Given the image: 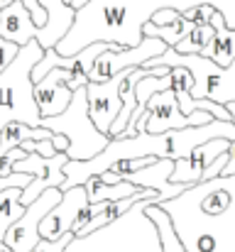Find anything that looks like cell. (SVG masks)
Masks as SVG:
<instances>
[{
  "instance_id": "6da1fadb",
  "label": "cell",
  "mask_w": 235,
  "mask_h": 252,
  "mask_svg": "<svg viewBox=\"0 0 235 252\" xmlns=\"http://www.w3.org/2000/svg\"><path fill=\"white\" fill-rule=\"evenodd\" d=\"M159 208L186 252H235V176L194 184Z\"/></svg>"
},
{
  "instance_id": "7a4b0ae2",
  "label": "cell",
  "mask_w": 235,
  "mask_h": 252,
  "mask_svg": "<svg viewBox=\"0 0 235 252\" xmlns=\"http://www.w3.org/2000/svg\"><path fill=\"white\" fill-rule=\"evenodd\" d=\"M44 57V47L39 42H30L20 49L17 59L0 74V130L10 120H20L30 127H39V108L34 103L32 69ZM32 181L30 174H12L10 179H0V189H25Z\"/></svg>"
},
{
  "instance_id": "3957f363",
  "label": "cell",
  "mask_w": 235,
  "mask_h": 252,
  "mask_svg": "<svg viewBox=\"0 0 235 252\" xmlns=\"http://www.w3.org/2000/svg\"><path fill=\"white\" fill-rule=\"evenodd\" d=\"M147 206H157V201H140L115 223L86 238H74L67 252H164L157 225L147 216Z\"/></svg>"
},
{
  "instance_id": "277c9868",
  "label": "cell",
  "mask_w": 235,
  "mask_h": 252,
  "mask_svg": "<svg viewBox=\"0 0 235 252\" xmlns=\"http://www.w3.org/2000/svg\"><path fill=\"white\" fill-rule=\"evenodd\" d=\"M39 127H47L54 135H64L69 140V152L67 155H69L71 162H88V159L98 157L110 142V137L98 132L96 125L91 123L86 88L74 91V98H71L69 108L62 115L42 118Z\"/></svg>"
},
{
  "instance_id": "5b68a950",
  "label": "cell",
  "mask_w": 235,
  "mask_h": 252,
  "mask_svg": "<svg viewBox=\"0 0 235 252\" xmlns=\"http://www.w3.org/2000/svg\"><path fill=\"white\" fill-rule=\"evenodd\" d=\"M211 120H216L211 113L206 110H196L191 115H184L179 110L176 95L171 88L159 91L150 98L147 110L142 115V120L137 123V132H150V135H162L169 130H184V127H199V125H208Z\"/></svg>"
},
{
  "instance_id": "8992f818",
  "label": "cell",
  "mask_w": 235,
  "mask_h": 252,
  "mask_svg": "<svg viewBox=\"0 0 235 252\" xmlns=\"http://www.w3.org/2000/svg\"><path fill=\"white\" fill-rule=\"evenodd\" d=\"M167 49H169V47H167L162 39L145 37L137 47H123V49L103 52V54L96 59L88 81H91V84H105V81H110L113 76H118L120 71H128V69H142L147 62H152V59H157V57H162Z\"/></svg>"
},
{
  "instance_id": "52a82bcc",
  "label": "cell",
  "mask_w": 235,
  "mask_h": 252,
  "mask_svg": "<svg viewBox=\"0 0 235 252\" xmlns=\"http://www.w3.org/2000/svg\"><path fill=\"white\" fill-rule=\"evenodd\" d=\"M69 155H54L49 159L39 157V155H27L25 159L15 162L12 171L15 174H30L32 181L22 189V196H20V203L27 208L32 201H37L47 189H62L67 176H64V167L69 164Z\"/></svg>"
},
{
  "instance_id": "ba28073f",
  "label": "cell",
  "mask_w": 235,
  "mask_h": 252,
  "mask_svg": "<svg viewBox=\"0 0 235 252\" xmlns=\"http://www.w3.org/2000/svg\"><path fill=\"white\" fill-rule=\"evenodd\" d=\"M62 193H64L62 189H47L37 201H32V203L25 208L22 218L7 230L5 245L12 252H32L34 250L37 243L42 240V238H39V225H42V220L47 218V213L62 201Z\"/></svg>"
},
{
  "instance_id": "9c48e42d",
  "label": "cell",
  "mask_w": 235,
  "mask_h": 252,
  "mask_svg": "<svg viewBox=\"0 0 235 252\" xmlns=\"http://www.w3.org/2000/svg\"><path fill=\"white\" fill-rule=\"evenodd\" d=\"M133 69L128 71H120L118 76H113L110 81L105 84H88L86 86V98H88V115H91V123L96 125L98 132L108 135L110 132V125L115 123L123 103H120V84L123 79L130 74Z\"/></svg>"
},
{
  "instance_id": "30bf717a",
  "label": "cell",
  "mask_w": 235,
  "mask_h": 252,
  "mask_svg": "<svg viewBox=\"0 0 235 252\" xmlns=\"http://www.w3.org/2000/svg\"><path fill=\"white\" fill-rule=\"evenodd\" d=\"M231 147V140H208L199 147H194L189 152V157L176 159L174 162V171L169 176L171 184H184V186H194L203 181V174L211 169V164L226 155Z\"/></svg>"
},
{
  "instance_id": "8fae6325",
  "label": "cell",
  "mask_w": 235,
  "mask_h": 252,
  "mask_svg": "<svg viewBox=\"0 0 235 252\" xmlns=\"http://www.w3.org/2000/svg\"><path fill=\"white\" fill-rule=\"evenodd\" d=\"M88 203L86 186H74L62 193V201L47 213V218L39 225V238L42 240H59L67 233H71L81 208Z\"/></svg>"
},
{
  "instance_id": "7c38bea8",
  "label": "cell",
  "mask_w": 235,
  "mask_h": 252,
  "mask_svg": "<svg viewBox=\"0 0 235 252\" xmlns=\"http://www.w3.org/2000/svg\"><path fill=\"white\" fill-rule=\"evenodd\" d=\"M32 93H34V103L42 118L62 115L74 98V91H69L64 84V69H52L39 84H34Z\"/></svg>"
},
{
  "instance_id": "4fadbf2b",
  "label": "cell",
  "mask_w": 235,
  "mask_h": 252,
  "mask_svg": "<svg viewBox=\"0 0 235 252\" xmlns=\"http://www.w3.org/2000/svg\"><path fill=\"white\" fill-rule=\"evenodd\" d=\"M171 171H174V159H157L155 164L125 176V181L135 184L137 189H152V191H157L159 193V206H162L164 201H171V198H176L179 193H184L189 189L184 184H171L169 181Z\"/></svg>"
},
{
  "instance_id": "5bb4252c",
  "label": "cell",
  "mask_w": 235,
  "mask_h": 252,
  "mask_svg": "<svg viewBox=\"0 0 235 252\" xmlns=\"http://www.w3.org/2000/svg\"><path fill=\"white\" fill-rule=\"evenodd\" d=\"M211 27L216 30V34H213L211 44L203 49L201 57L216 62L218 66H231L235 59V30H228V27H226V20H223L221 12L213 15Z\"/></svg>"
},
{
  "instance_id": "9a60e30c",
  "label": "cell",
  "mask_w": 235,
  "mask_h": 252,
  "mask_svg": "<svg viewBox=\"0 0 235 252\" xmlns=\"http://www.w3.org/2000/svg\"><path fill=\"white\" fill-rule=\"evenodd\" d=\"M54 132L47 127H30L20 120H10L2 130H0V157H5L10 150L22 147V142L27 140H52Z\"/></svg>"
},
{
  "instance_id": "2e32d148",
  "label": "cell",
  "mask_w": 235,
  "mask_h": 252,
  "mask_svg": "<svg viewBox=\"0 0 235 252\" xmlns=\"http://www.w3.org/2000/svg\"><path fill=\"white\" fill-rule=\"evenodd\" d=\"M86 193H88V203H101V201H120V198H130V196H135L137 191H142V189H137L135 184H130V181H118V184H105L101 176H91L86 184Z\"/></svg>"
},
{
  "instance_id": "e0dca14e",
  "label": "cell",
  "mask_w": 235,
  "mask_h": 252,
  "mask_svg": "<svg viewBox=\"0 0 235 252\" xmlns=\"http://www.w3.org/2000/svg\"><path fill=\"white\" fill-rule=\"evenodd\" d=\"M191 30H194V25H191L184 15H179V17H176L174 22H169V25H152V22H147V25L142 27V37L162 39L169 49H174Z\"/></svg>"
},
{
  "instance_id": "ac0fdd59",
  "label": "cell",
  "mask_w": 235,
  "mask_h": 252,
  "mask_svg": "<svg viewBox=\"0 0 235 252\" xmlns=\"http://www.w3.org/2000/svg\"><path fill=\"white\" fill-rule=\"evenodd\" d=\"M22 189L12 186V189H0V240H5L7 230L22 218L25 206L20 203Z\"/></svg>"
},
{
  "instance_id": "d6986e66",
  "label": "cell",
  "mask_w": 235,
  "mask_h": 252,
  "mask_svg": "<svg viewBox=\"0 0 235 252\" xmlns=\"http://www.w3.org/2000/svg\"><path fill=\"white\" fill-rule=\"evenodd\" d=\"M169 79H171L169 88H171L174 95H176L179 110H181L184 115L196 113V100H194V95H191V88H194V74H191L189 69H184V66H174L171 74H169Z\"/></svg>"
},
{
  "instance_id": "ffe728a7",
  "label": "cell",
  "mask_w": 235,
  "mask_h": 252,
  "mask_svg": "<svg viewBox=\"0 0 235 252\" xmlns=\"http://www.w3.org/2000/svg\"><path fill=\"white\" fill-rule=\"evenodd\" d=\"M147 216L152 218V223L157 225V233H159V240H162V250L164 252H186L181 240L176 238L174 228H171V220L169 216L159 208V206H147Z\"/></svg>"
},
{
  "instance_id": "44dd1931",
  "label": "cell",
  "mask_w": 235,
  "mask_h": 252,
  "mask_svg": "<svg viewBox=\"0 0 235 252\" xmlns=\"http://www.w3.org/2000/svg\"><path fill=\"white\" fill-rule=\"evenodd\" d=\"M213 34H216V30H213L211 25L194 27V30L174 47V52H176V54H203V49L211 44Z\"/></svg>"
},
{
  "instance_id": "7402d4cb",
  "label": "cell",
  "mask_w": 235,
  "mask_h": 252,
  "mask_svg": "<svg viewBox=\"0 0 235 252\" xmlns=\"http://www.w3.org/2000/svg\"><path fill=\"white\" fill-rule=\"evenodd\" d=\"M181 15H184L194 27H201V25H211L216 10H213L211 5H196V7H189L186 12H181Z\"/></svg>"
},
{
  "instance_id": "603a6c76",
  "label": "cell",
  "mask_w": 235,
  "mask_h": 252,
  "mask_svg": "<svg viewBox=\"0 0 235 252\" xmlns=\"http://www.w3.org/2000/svg\"><path fill=\"white\" fill-rule=\"evenodd\" d=\"M20 44H15V42H7V39H2L0 37V74L17 59V54H20Z\"/></svg>"
},
{
  "instance_id": "cb8c5ba5",
  "label": "cell",
  "mask_w": 235,
  "mask_h": 252,
  "mask_svg": "<svg viewBox=\"0 0 235 252\" xmlns=\"http://www.w3.org/2000/svg\"><path fill=\"white\" fill-rule=\"evenodd\" d=\"M71 240H74V233H67L59 240H39L32 252H67V248L71 245Z\"/></svg>"
},
{
  "instance_id": "d4e9b609",
  "label": "cell",
  "mask_w": 235,
  "mask_h": 252,
  "mask_svg": "<svg viewBox=\"0 0 235 252\" xmlns=\"http://www.w3.org/2000/svg\"><path fill=\"white\" fill-rule=\"evenodd\" d=\"M181 12H176V10H171V7H162V10H157L155 15H152V25H169V22H174L176 17H179Z\"/></svg>"
},
{
  "instance_id": "484cf974",
  "label": "cell",
  "mask_w": 235,
  "mask_h": 252,
  "mask_svg": "<svg viewBox=\"0 0 235 252\" xmlns=\"http://www.w3.org/2000/svg\"><path fill=\"white\" fill-rule=\"evenodd\" d=\"M223 176H235V140L228 147V164L223 169Z\"/></svg>"
},
{
  "instance_id": "4316f807",
  "label": "cell",
  "mask_w": 235,
  "mask_h": 252,
  "mask_svg": "<svg viewBox=\"0 0 235 252\" xmlns=\"http://www.w3.org/2000/svg\"><path fill=\"white\" fill-rule=\"evenodd\" d=\"M52 142H54V150H57L59 155H67V152H69V140H67L64 135H54Z\"/></svg>"
},
{
  "instance_id": "83f0119b",
  "label": "cell",
  "mask_w": 235,
  "mask_h": 252,
  "mask_svg": "<svg viewBox=\"0 0 235 252\" xmlns=\"http://www.w3.org/2000/svg\"><path fill=\"white\" fill-rule=\"evenodd\" d=\"M101 179H103L105 184H118V181H123V179H120L118 174H113V171H103V174H101Z\"/></svg>"
},
{
  "instance_id": "f1b7e54d",
  "label": "cell",
  "mask_w": 235,
  "mask_h": 252,
  "mask_svg": "<svg viewBox=\"0 0 235 252\" xmlns=\"http://www.w3.org/2000/svg\"><path fill=\"white\" fill-rule=\"evenodd\" d=\"M226 108H228V113H231V123L235 125V100H231V103H226Z\"/></svg>"
},
{
  "instance_id": "f546056e",
  "label": "cell",
  "mask_w": 235,
  "mask_h": 252,
  "mask_svg": "<svg viewBox=\"0 0 235 252\" xmlns=\"http://www.w3.org/2000/svg\"><path fill=\"white\" fill-rule=\"evenodd\" d=\"M0 252H12L7 245H5V240H0Z\"/></svg>"
},
{
  "instance_id": "4dcf8cb0",
  "label": "cell",
  "mask_w": 235,
  "mask_h": 252,
  "mask_svg": "<svg viewBox=\"0 0 235 252\" xmlns=\"http://www.w3.org/2000/svg\"><path fill=\"white\" fill-rule=\"evenodd\" d=\"M64 2H69V5H71V0H64Z\"/></svg>"
}]
</instances>
